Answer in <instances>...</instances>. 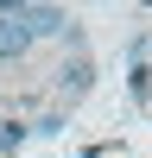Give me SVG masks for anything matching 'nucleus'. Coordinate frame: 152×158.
<instances>
[{
  "label": "nucleus",
  "mask_w": 152,
  "mask_h": 158,
  "mask_svg": "<svg viewBox=\"0 0 152 158\" xmlns=\"http://www.w3.org/2000/svg\"><path fill=\"white\" fill-rule=\"evenodd\" d=\"M89 76H95V70H89V63L76 57L70 70H63V101H76V95H82V89H89Z\"/></svg>",
  "instance_id": "obj_2"
},
{
  "label": "nucleus",
  "mask_w": 152,
  "mask_h": 158,
  "mask_svg": "<svg viewBox=\"0 0 152 158\" xmlns=\"http://www.w3.org/2000/svg\"><path fill=\"white\" fill-rule=\"evenodd\" d=\"M19 146H25V127H19V120H0V158L19 152Z\"/></svg>",
  "instance_id": "obj_3"
},
{
  "label": "nucleus",
  "mask_w": 152,
  "mask_h": 158,
  "mask_svg": "<svg viewBox=\"0 0 152 158\" xmlns=\"http://www.w3.org/2000/svg\"><path fill=\"white\" fill-rule=\"evenodd\" d=\"M25 44H32V38H25V32H19V19L0 6V63H19V57H25Z\"/></svg>",
  "instance_id": "obj_1"
}]
</instances>
